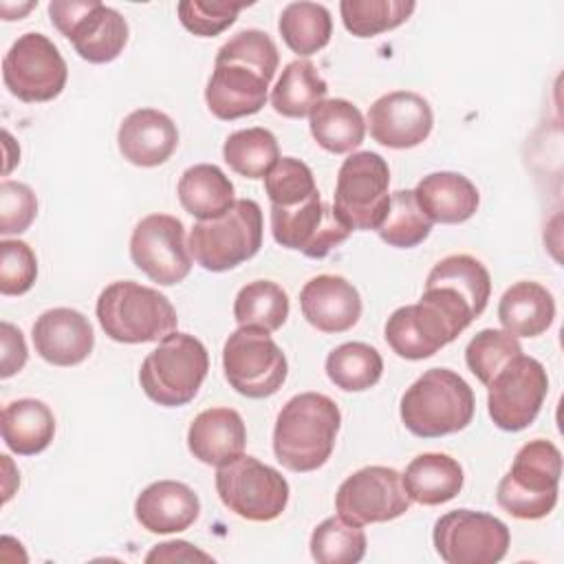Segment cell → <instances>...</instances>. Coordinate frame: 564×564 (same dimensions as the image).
<instances>
[{
    "label": "cell",
    "mask_w": 564,
    "mask_h": 564,
    "mask_svg": "<svg viewBox=\"0 0 564 564\" xmlns=\"http://www.w3.org/2000/svg\"><path fill=\"white\" fill-rule=\"evenodd\" d=\"M225 163L245 178H264L280 161L278 139L267 128L236 130L223 145Z\"/></svg>",
    "instance_id": "cell-36"
},
{
    "label": "cell",
    "mask_w": 564,
    "mask_h": 564,
    "mask_svg": "<svg viewBox=\"0 0 564 564\" xmlns=\"http://www.w3.org/2000/svg\"><path fill=\"white\" fill-rule=\"evenodd\" d=\"M247 427L242 416L231 408H207L194 416L187 430V447L205 465H227L242 456Z\"/></svg>",
    "instance_id": "cell-23"
},
{
    "label": "cell",
    "mask_w": 564,
    "mask_h": 564,
    "mask_svg": "<svg viewBox=\"0 0 564 564\" xmlns=\"http://www.w3.org/2000/svg\"><path fill=\"white\" fill-rule=\"evenodd\" d=\"M432 540L447 564H496L507 555L511 533L491 513L454 509L436 520Z\"/></svg>",
    "instance_id": "cell-12"
},
{
    "label": "cell",
    "mask_w": 564,
    "mask_h": 564,
    "mask_svg": "<svg viewBox=\"0 0 564 564\" xmlns=\"http://www.w3.org/2000/svg\"><path fill=\"white\" fill-rule=\"evenodd\" d=\"M262 209L238 198L218 218L198 220L189 231V253L207 271L220 273L251 260L262 247Z\"/></svg>",
    "instance_id": "cell-7"
},
{
    "label": "cell",
    "mask_w": 564,
    "mask_h": 564,
    "mask_svg": "<svg viewBox=\"0 0 564 564\" xmlns=\"http://www.w3.org/2000/svg\"><path fill=\"white\" fill-rule=\"evenodd\" d=\"M520 352H522V346L518 337H513L507 330L485 328L476 333L467 344L465 361H467V368L476 375V379L487 386L496 377V372Z\"/></svg>",
    "instance_id": "cell-40"
},
{
    "label": "cell",
    "mask_w": 564,
    "mask_h": 564,
    "mask_svg": "<svg viewBox=\"0 0 564 564\" xmlns=\"http://www.w3.org/2000/svg\"><path fill=\"white\" fill-rule=\"evenodd\" d=\"M278 64V46L269 33L260 29L238 31L216 53L205 88L209 112L223 121H234L262 110Z\"/></svg>",
    "instance_id": "cell-1"
},
{
    "label": "cell",
    "mask_w": 564,
    "mask_h": 564,
    "mask_svg": "<svg viewBox=\"0 0 564 564\" xmlns=\"http://www.w3.org/2000/svg\"><path fill=\"white\" fill-rule=\"evenodd\" d=\"M401 480L410 500L436 507L460 494L465 476L456 458L441 452H425L410 460Z\"/></svg>",
    "instance_id": "cell-25"
},
{
    "label": "cell",
    "mask_w": 564,
    "mask_h": 564,
    "mask_svg": "<svg viewBox=\"0 0 564 564\" xmlns=\"http://www.w3.org/2000/svg\"><path fill=\"white\" fill-rule=\"evenodd\" d=\"M37 216V198L24 183L2 181L0 185V234H22Z\"/></svg>",
    "instance_id": "cell-44"
},
{
    "label": "cell",
    "mask_w": 564,
    "mask_h": 564,
    "mask_svg": "<svg viewBox=\"0 0 564 564\" xmlns=\"http://www.w3.org/2000/svg\"><path fill=\"white\" fill-rule=\"evenodd\" d=\"M560 476V449L544 438L529 441L518 449L511 469L498 482L496 500L518 520H540L557 502Z\"/></svg>",
    "instance_id": "cell-5"
},
{
    "label": "cell",
    "mask_w": 564,
    "mask_h": 564,
    "mask_svg": "<svg viewBox=\"0 0 564 564\" xmlns=\"http://www.w3.org/2000/svg\"><path fill=\"white\" fill-rule=\"evenodd\" d=\"M366 533L359 524L330 516L311 533V555L319 564H357L366 555Z\"/></svg>",
    "instance_id": "cell-38"
},
{
    "label": "cell",
    "mask_w": 564,
    "mask_h": 564,
    "mask_svg": "<svg viewBox=\"0 0 564 564\" xmlns=\"http://www.w3.org/2000/svg\"><path fill=\"white\" fill-rule=\"evenodd\" d=\"M271 231L278 245L302 251L308 258L328 256L350 236V229L322 200L319 192L291 207L271 205Z\"/></svg>",
    "instance_id": "cell-17"
},
{
    "label": "cell",
    "mask_w": 564,
    "mask_h": 564,
    "mask_svg": "<svg viewBox=\"0 0 564 564\" xmlns=\"http://www.w3.org/2000/svg\"><path fill=\"white\" fill-rule=\"evenodd\" d=\"M130 258L137 269L161 286L183 282L192 269L183 223L170 214L141 218L130 236Z\"/></svg>",
    "instance_id": "cell-14"
},
{
    "label": "cell",
    "mask_w": 564,
    "mask_h": 564,
    "mask_svg": "<svg viewBox=\"0 0 564 564\" xmlns=\"http://www.w3.org/2000/svg\"><path fill=\"white\" fill-rule=\"evenodd\" d=\"M434 126L432 106L412 90H392L381 95L368 110L370 137L394 150L423 143Z\"/></svg>",
    "instance_id": "cell-18"
},
{
    "label": "cell",
    "mask_w": 564,
    "mask_h": 564,
    "mask_svg": "<svg viewBox=\"0 0 564 564\" xmlns=\"http://www.w3.org/2000/svg\"><path fill=\"white\" fill-rule=\"evenodd\" d=\"M176 194L183 209L198 220L218 218L234 205V183L214 163L187 167L178 178Z\"/></svg>",
    "instance_id": "cell-29"
},
{
    "label": "cell",
    "mask_w": 564,
    "mask_h": 564,
    "mask_svg": "<svg viewBox=\"0 0 564 564\" xmlns=\"http://www.w3.org/2000/svg\"><path fill=\"white\" fill-rule=\"evenodd\" d=\"M401 474L392 467L370 465L350 474L337 489L335 509L352 524L388 522L410 509Z\"/></svg>",
    "instance_id": "cell-15"
},
{
    "label": "cell",
    "mask_w": 564,
    "mask_h": 564,
    "mask_svg": "<svg viewBox=\"0 0 564 564\" xmlns=\"http://www.w3.org/2000/svg\"><path fill=\"white\" fill-rule=\"evenodd\" d=\"M383 372V359L377 348L364 341H348L333 348L326 357L328 379L346 392L372 388Z\"/></svg>",
    "instance_id": "cell-35"
},
{
    "label": "cell",
    "mask_w": 564,
    "mask_h": 564,
    "mask_svg": "<svg viewBox=\"0 0 564 564\" xmlns=\"http://www.w3.org/2000/svg\"><path fill=\"white\" fill-rule=\"evenodd\" d=\"M264 189L275 207H291L317 192L315 178L311 167L295 159V156H282L264 176Z\"/></svg>",
    "instance_id": "cell-41"
},
{
    "label": "cell",
    "mask_w": 564,
    "mask_h": 564,
    "mask_svg": "<svg viewBox=\"0 0 564 564\" xmlns=\"http://www.w3.org/2000/svg\"><path fill=\"white\" fill-rule=\"evenodd\" d=\"M245 2H205V0H183L178 2L181 24L200 37H214L236 22Z\"/></svg>",
    "instance_id": "cell-42"
},
{
    "label": "cell",
    "mask_w": 564,
    "mask_h": 564,
    "mask_svg": "<svg viewBox=\"0 0 564 564\" xmlns=\"http://www.w3.org/2000/svg\"><path fill=\"white\" fill-rule=\"evenodd\" d=\"M0 337H2V370H0V377L9 379L11 375H15L24 368L29 352H26L22 330L15 328L13 324L2 322L0 324Z\"/></svg>",
    "instance_id": "cell-45"
},
{
    "label": "cell",
    "mask_w": 564,
    "mask_h": 564,
    "mask_svg": "<svg viewBox=\"0 0 564 564\" xmlns=\"http://www.w3.org/2000/svg\"><path fill=\"white\" fill-rule=\"evenodd\" d=\"M97 0H53L48 4V15L53 26L68 37V33L73 31V26L95 7Z\"/></svg>",
    "instance_id": "cell-46"
},
{
    "label": "cell",
    "mask_w": 564,
    "mask_h": 564,
    "mask_svg": "<svg viewBox=\"0 0 564 564\" xmlns=\"http://www.w3.org/2000/svg\"><path fill=\"white\" fill-rule=\"evenodd\" d=\"M284 44L300 57L322 51L333 35L330 11L317 2H291L278 20Z\"/></svg>",
    "instance_id": "cell-32"
},
{
    "label": "cell",
    "mask_w": 564,
    "mask_h": 564,
    "mask_svg": "<svg viewBox=\"0 0 564 564\" xmlns=\"http://www.w3.org/2000/svg\"><path fill=\"white\" fill-rule=\"evenodd\" d=\"M37 278V258L22 240L0 242V293L22 295Z\"/></svg>",
    "instance_id": "cell-43"
},
{
    "label": "cell",
    "mask_w": 564,
    "mask_h": 564,
    "mask_svg": "<svg viewBox=\"0 0 564 564\" xmlns=\"http://www.w3.org/2000/svg\"><path fill=\"white\" fill-rule=\"evenodd\" d=\"M194 560H205V562H209L212 555H207V553L194 549L189 542H183V540L156 544V546L145 555V562H194Z\"/></svg>",
    "instance_id": "cell-47"
},
{
    "label": "cell",
    "mask_w": 564,
    "mask_h": 564,
    "mask_svg": "<svg viewBox=\"0 0 564 564\" xmlns=\"http://www.w3.org/2000/svg\"><path fill=\"white\" fill-rule=\"evenodd\" d=\"M35 352L53 366H77L95 346L88 317L75 308H48L33 324Z\"/></svg>",
    "instance_id": "cell-19"
},
{
    "label": "cell",
    "mask_w": 564,
    "mask_h": 564,
    "mask_svg": "<svg viewBox=\"0 0 564 564\" xmlns=\"http://www.w3.org/2000/svg\"><path fill=\"white\" fill-rule=\"evenodd\" d=\"M2 79L13 97L24 104L55 99L68 79L59 48L42 33L20 35L2 59Z\"/></svg>",
    "instance_id": "cell-11"
},
{
    "label": "cell",
    "mask_w": 564,
    "mask_h": 564,
    "mask_svg": "<svg viewBox=\"0 0 564 564\" xmlns=\"http://www.w3.org/2000/svg\"><path fill=\"white\" fill-rule=\"evenodd\" d=\"M447 286L458 293L476 315L487 308L491 295V278L480 260L467 253H454L438 260L427 273L425 286Z\"/></svg>",
    "instance_id": "cell-33"
},
{
    "label": "cell",
    "mask_w": 564,
    "mask_h": 564,
    "mask_svg": "<svg viewBox=\"0 0 564 564\" xmlns=\"http://www.w3.org/2000/svg\"><path fill=\"white\" fill-rule=\"evenodd\" d=\"M234 317L240 328L278 330L289 317V295L271 280H253L245 284L234 302Z\"/></svg>",
    "instance_id": "cell-34"
},
{
    "label": "cell",
    "mask_w": 564,
    "mask_h": 564,
    "mask_svg": "<svg viewBox=\"0 0 564 564\" xmlns=\"http://www.w3.org/2000/svg\"><path fill=\"white\" fill-rule=\"evenodd\" d=\"M216 491L223 505L249 522H271L289 502L286 478L253 456H238L216 471Z\"/></svg>",
    "instance_id": "cell-8"
},
{
    "label": "cell",
    "mask_w": 564,
    "mask_h": 564,
    "mask_svg": "<svg viewBox=\"0 0 564 564\" xmlns=\"http://www.w3.org/2000/svg\"><path fill=\"white\" fill-rule=\"evenodd\" d=\"M328 93L326 82L308 59H293L284 66L273 93L271 106L278 115L289 119H302L324 101Z\"/></svg>",
    "instance_id": "cell-31"
},
{
    "label": "cell",
    "mask_w": 564,
    "mask_h": 564,
    "mask_svg": "<svg viewBox=\"0 0 564 564\" xmlns=\"http://www.w3.org/2000/svg\"><path fill=\"white\" fill-rule=\"evenodd\" d=\"M117 145L121 156L132 165L156 167L174 154L178 145V130L165 112L139 108L121 121Z\"/></svg>",
    "instance_id": "cell-21"
},
{
    "label": "cell",
    "mask_w": 564,
    "mask_h": 564,
    "mask_svg": "<svg viewBox=\"0 0 564 564\" xmlns=\"http://www.w3.org/2000/svg\"><path fill=\"white\" fill-rule=\"evenodd\" d=\"M304 319L322 333H344L361 317L359 291L341 275H315L300 291Z\"/></svg>",
    "instance_id": "cell-20"
},
{
    "label": "cell",
    "mask_w": 564,
    "mask_h": 564,
    "mask_svg": "<svg viewBox=\"0 0 564 564\" xmlns=\"http://www.w3.org/2000/svg\"><path fill=\"white\" fill-rule=\"evenodd\" d=\"M416 2L412 0H341L339 13L348 33L355 37H375L403 24Z\"/></svg>",
    "instance_id": "cell-39"
},
{
    "label": "cell",
    "mask_w": 564,
    "mask_h": 564,
    "mask_svg": "<svg viewBox=\"0 0 564 564\" xmlns=\"http://www.w3.org/2000/svg\"><path fill=\"white\" fill-rule=\"evenodd\" d=\"M390 167L386 159L377 152H355L350 154L337 174L335 185V214L352 229H375L381 225L390 194Z\"/></svg>",
    "instance_id": "cell-9"
},
{
    "label": "cell",
    "mask_w": 564,
    "mask_h": 564,
    "mask_svg": "<svg viewBox=\"0 0 564 564\" xmlns=\"http://www.w3.org/2000/svg\"><path fill=\"white\" fill-rule=\"evenodd\" d=\"M209 370V355L189 333H172L143 359L139 383L145 397L165 408L189 403Z\"/></svg>",
    "instance_id": "cell-6"
},
{
    "label": "cell",
    "mask_w": 564,
    "mask_h": 564,
    "mask_svg": "<svg viewBox=\"0 0 564 564\" xmlns=\"http://www.w3.org/2000/svg\"><path fill=\"white\" fill-rule=\"evenodd\" d=\"M55 434V416L40 399H18L2 410V441L20 456L44 452Z\"/></svg>",
    "instance_id": "cell-28"
},
{
    "label": "cell",
    "mask_w": 564,
    "mask_h": 564,
    "mask_svg": "<svg viewBox=\"0 0 564 564\" xmlns=\"http://www.w3.org/2000/svg\"><path fill=\"white\" fill-rule=\"evenodd\" d=\"M476 410L469 383L449 368L425 370L401 397V421L421 438H438L465 430Z\"/></svg>",
    "instance_id": "cell-3"
},
{
    "label": "cell",
    "mask_w": 564,
    "mask_h": 564,
    "mask_svg": "<svg viewBox=\"0 0 564 564\" xmlns=\"http://www.w3.org/2000/svg\"><path fill=\"white\" fill-rule=\"evenodd\" d=\"M198 513V496L178 480H156L148 485L134 502L137 522L150 533L185 531L196 522Z\"/></svg>",
    "instance_id": "cell-22"
},
{
    "label": "cell",
    "mask_w": 564,
    "mask_h": 564,
    "mask_svg": "<svg viewBox=\"0 0 564 564\" xmlns=\"http://www.w3.org/2000/svg\"><path fill=\"white\" fill-rule=\"evenodd\" d=\"M341 412L322 392H302L289 399L278 412L273 427V452L291 471L319 469L335 449Z\"/></svg>",
    "instance_id": "cell-2"
},
{
    "label": "cell",
    "mask_w": 564,
    "mask_h": 564,
    "mask_svg": "<svg viewBox=\"0 0 564 564\" xmlns=\"http://www.w3.org/2000/svg\"><path fill=\"white\" fill-rule=\"evenodd\" d=\"M68 40L82 59L90 64H108L119 57L128 42V22L117 9L97 0L95 7L73 26Z\"/></svg>",
    "instance_id": "cell-26"
},
{
    "label": "cell",
    "mask_w": 564,
    "mask_h": 564,
    "mask_svg": "<svg viewBox=\"0 0 564 564\" xmlns=\"http://www.w3.org/2000/svg\"><path fill=\"white\" fill-rule=\"evenodd\" d=\"M223 368L229 386L247 399L275 394L289 372L282 348L258 328L234 330L223 346Z\"/></svg>",
    "instance_id": "cell-10"
},
{
    "label": "cell",
    "mask_w": 564,
    "mask_h": 564,
    "mask_svg": "<svg viewBox=\"0 0 564 564\" xmlns=\"http://www.w3.org/2000/svg\"><path fill=\"white\" fill-rule=\"evenodd\" d=\"M95 311L104 333L119 344L161 341L176 330L178 322L163 293L132 280L108 284L99 293Z\"/></svg>",
    "instance_id": "cell-4"
},
{
    "label": "cell",
    "mask_w": 564,
    "mask_h": 564,
    "mask_svg": "<svg viewBox=\"0 0 564 564\" xmlns=\"http://www.w3.org/2000/svg\"><path fill=\"white\" fill-rule=\"evenodd\" d=\"M467 326L436 300L421 295L416 304L397 308L386 322V341L403 359H427L454 341Z\"/></svg>",
    "instance_id": "cell-16"
},
{
    "label": "cell",
    "mask_w": 564,
    "mask_h": 564,
    "mask_svg": "<svg viewBox=\"0 0 564 564\" xmlns=\"http://www.w3.org/2000/svg\"><path fill=\"white\" fill-rule=\"evenodd\" d=\"M414 196L427 218L443 225L469 220L480 203L476 185L458 172H432L423 176Z\"/></svg>",
    "instance_id": "cell-24"
},
{
    "label": "cell",
    "mask_w": 564,
    "mask_h": 564,
    "mask_svg": "<svg viewBox=\"0 0 564 564\" xmlns=\"http://www.w3.org/2000/svg\"><path fill=\"white\" fill-rule=\"evenodd\" d=\"M311 134L326 152L346 154L361 145L366 121L361 110L348 99H324L308 115Z\"/></svg>",
    "instance_id": "cell-30"
},
{
    "label": "cell",
    "mask_w": 564,
    "mask_h": 564,
    "mask_svg": "<svg viewBox=\"0 0 564 564\" xmlns=\"http://www.w3.org/2000/svg\"><path fill=\"white\" fill-rule=\"evenodd\" d=\"M487 388L491 421L505 432H520L540 414L549 394V377L538 359L520 352L496 372Z\"/></svg>",
    "instance_id": "cell-13"
},
{
    "label": "cell",
    "mask_w": 564,
    "mask_h": 564,
    "mask_svg": "<svg viewBox=\"0 0 564 564\" xmlns=\"http://www.w3.org/2000/svg\"><path fill=\"white\" fill-rule=\"evenodd\" d=\"M432 231V220L419 207L414 189H397L390 194L388 212L377 227L379 238L399 249H412L421 245Z\"/></svg>",
    "instance_id": "cell-37"
},
{
    "label": "cell",
    "mask_w": 564,
    "mask_h": 564,
    "mask_svg": "<svg viewBox=\"0 0 564 564\" xmlns=\"http://www.w3.org/2000/svg\"><path fill=\"white\" fill-rule=\"evenodd\" d=\"M555 317V300L538 282L511 284L498 304V319L513 337H538L546 333Z\"/></svg>",
    "instance_id": "cell-27"
}]
</instances>
